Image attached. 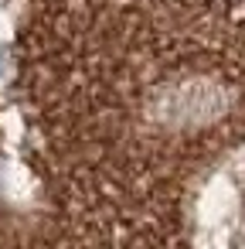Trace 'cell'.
Returning <instances> with one entry per match:
<instances>
[{"label": "cell", "mask_w": 245, "mask_h": 249, "mask_svg": "<svg viewBox=\"0 0 245 249\" xmlns=\"http://www.w3.org/2000/svg\"><path fill=\"white\" fill-rule=\"evenodd\" d=\"M194 249H245V150L211 178L201 198Z\"/></svg>", "instance_id": "6da1fadb"}]
</instances>
